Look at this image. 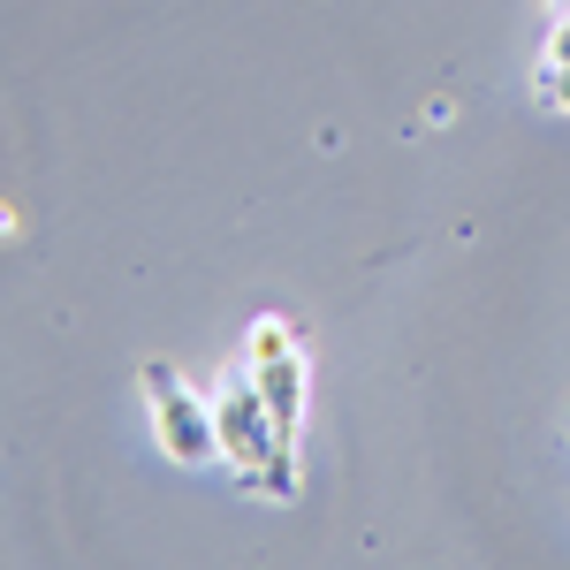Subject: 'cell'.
I'll use <instances>...</instances> for the list:
<instances>
[{"label":"cell","mask_w":570,"mask_h":570,"mask_svg":"<svg viewBox=\"0 0 570 570\" xmlns=\"http://www.w3.org/2000/svg\"><path fill=\"white\" fill-rule=\"evenodd\" d=\"M137 389H145V419H153V441L160 456L183 464V472H214L220 464V434H214V395H198L168 357H145L137 365Z\"/></svg>","instance_id":"obj_1"},{"label":"cell","mask_w":570,"mask_h":570,"mask_svg":"<svg viewBox=\"0 0 570 570\" xmlns=\"http://www.w3.org/2000/svg\"><path fill=\"white\" fill-rule=\"evenodd\" d=\"M214 434H220V464L236 472V487H252L266 464H274V449L297 441V434L274 426V411L259 403L252 373H236V381H220V389H214Z\"/></svg>","instance_id":"obj_2"},{"label":"cell","mask_w":570,"mask_h":570,"mask_svg":"<svg viewBox=\"0 0 570 570\" xmlns=\"http://www.w3.org/2000/svg\"><path fill=\"white\" fill-rule=\"evenodd\" d=\"M244 373H252V389H259V403H266V411H274V426H282V434H297V426H305V395H312L305 351L289 343V351L244 357Z\"/></svg>","instance_id":"obj_3"},{"label":"cell","mask_w":570,"mask_h":570,"mask_svg":"<svg viewBox=\"0 0 570 570\" xmlns=\"http://www.w3.org/2000/svg\"><path fill=\"white\" fill-rule=\"evenodd\" d=\"M244 494H259V502H297V494H305V480H297V441H289V449H274V464H266Z\"/></svg>","instance_id":"obj_4"},{"label":"cell","mask_w":570,"mask_h":570,"mask_svg":"<svg viewBox=\"0 0 570 570\" xmlns=\"http://www.w3.org/2000/svg\"><path fill=\"white\" fill-rule=\"evenodd\" d=\"M532 85H540V99H548L556 115H570V69H548V61H540V77H532Z\"/></svg>","instance_id":"obj_5"},{"label":"cell","mask_w":570,"mask_h":570,"mask_svg":"<svg viewBox=\"0 0 570 570\" xmlns=\"http://www.w3.org/2000/svg\"><path fill=\"white\" fill-rule=\"evenodd\" d=\"M540 61H548V69H570V8L556 16V23H548V46H540Z\"/></svg>","instance_id":"obj_6"},{"label":"cell","mask_w":570,"mask_h":570,"mask_svg":"<svg viewBox=\"0 0 570 570\" xmlns=\"http://www.w3.org/2000/svg\"><path fill=\"white\" fill-rule=\"evenodd\" d=\"M563 8H570V0H563Z\"/></svg>","instance_id":"obj_7"}]
</instances>
